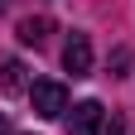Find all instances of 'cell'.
I'll return each instance as SVG.
<instances>
[{
  "label": "cell",
  "mask_w": 135,
  "mask_h": 135,
  "mask_svg": "<svg viewBox=\"0 0 135 135\" xmlns=\"http://www.w3.org/2000/svg\"><path fill=\"white\" fill-rule=\"evenodd\" d=\"M29 101H34V111H39L44 121H58V116L68 111V87H63V82H34Z\"/></svg>",
  "instance_id": "cell-1"
},
{
  "label": "cell",
  "mask_w": 135,
  "mask_h": 135,
  "mask_svg": "<svg viewBox=\"0 0 135 135\" xmlns=\"http://www.w3.org/2000/svg\"><path fill=\"white\" fill-rule=\"evenodd\" d=\"M63 68L73 77H87L92 73V39L87 34H68V44H63Z\"/></svg>",
  "instance_id": "cell-2"
},
{
  "label": "cell",
  "mask_w": 135,
  "mask_h": 135,
  "mask_svg": "<svg viewBox=\"0 0 135 135\" xmlns=\"http://www.w3.org/2000/svg\"><path fill=\"white\" fill-rule=\"evenodd\" d=\"M101 121H106V111H101V101H77L73 116H68V135H97Z\"/></svg>",
  "instance_id": "cell-3"
},
{
  "label": "cell",
  "mask_w": 135,
  "mask_h": 135,
  "mask_svg": "<svg viewBox=\"0 0 135 135\" xmlns=\"http://www.w3.org/2000/svg\"><path fill=\"white\" fill-rule=\"evenodd\" d=\"M0 92H24V63L20 58H5V63H0Z\"/></svg>",
  "instance_id": "cell-4"
},
{
  "label": "cell",
  "mask_w": 135,
  "mask_h": 135,
  "mask_svg": "<svg viewBox=\"0 0 135 135\" xmlns=\"http://www.w3.org/2000/svg\"><path fill=\"white\" fill-rule=\"evenodd\" d=\"M48 29H53V24H48L44 15H39V20L29 15V20H20V44H34V48H39V44H48Z\"/></svg>",
  "instance_id": "cell-5"
},
{
  "label": "cell",
  "mask_w": 135,
  "mask_h": 135,
  "mask_svg": "<svg viewBox=\"0 0 135 135\" xmlns=\"http://www.w3.org/2000/svg\"><path fill=\"white\" fill-rule=\"evenodd\" d=\"M111 68H116V77H126V68H130V53H126V48H121V53L111 58Z\"/></svg>",
  "instance_id": "cell-6"
},
{
  "label": "cell",
  "mask_w": 135,
  "mask_h": 135,
  "mask_svg": "<svg viewBox=\"0 0 135 135\" xmlns=\"http://www.w3.org/2000/svg\"><path fill=\"white\" fill-rule=\"evenodd\" d=\"M106 135H126V126H121V121H116V116H111V130H106Z\"/></svg>",
  "instance_id": "cell-7"
},
{
  "label": "cell",
  "mask_w": 135,
  "mask_h": 135,
  "mask_svg": "<svg viewBox=\"0 0 135 135\" xmlns=\"http://www.w3.org/2000/svg\"><path fill=\"white\" fill-rule=\"evenodd\" d=\"M0 135H10V116H0Z\"/></svg>",
  "instance_id": "cell-8"
},
{
  "label": "cell",
  "mask_w": 135,
  "mask_h": 135,
  "mask_svg": "<svg viewBox=\"0 0 135 135\" xmlns=\"http://www.w3.org/2000/svg\"><path fill=\"white\" fill-rule=\"evenodd\" d=\"M5 5H10V0H0V10H5Z\"/></svg>",
  "instance_id": "cell-9"
}]
</instances>
